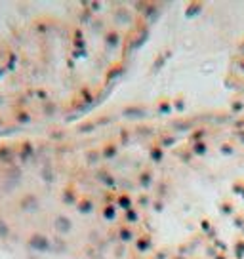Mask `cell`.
Listing matches in <instances>:
<instances>
[{"label": "cell", "instance_id": "2", "mask_svg": "<svg viewBox=\"0 0 244 259\" xmlns=\"http://www.w3.org/2000/svg\"><path fill=\"white\" fill-rule=\"evenodd\" d=\"M151 27L141 2L0 4V138L94 113Z\"/></svg>", "mask_w": 244, "mask_h": 259}, {"label": "cell", "instance_id": "1", "mask_svg": "<svg viewBox=\"0 0 244 259\" xmlns=\"http://www.w3.org/2000/svg\"><path fill=\"white\" fill-rule=\"evenodd\" d=\"M0 235L71 259H244V105L99 111L0 153Z\"/></svg>", "mask_w": 244, "mask_h": 259}]
</instances>
